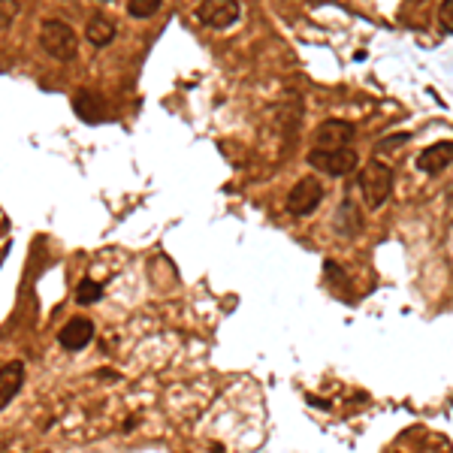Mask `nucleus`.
<instances>
[{
    "label": "nucleus",
    "mask_w": 453,
    "mask_h": 453,
    "mask_svg": "<svg viewBox=\"0 0 453 453\" xmlns=\"http://www.w3.org/2000/svg\"><path fill=\"white\" fill-rule=\"evenodd\" d=\"M91 338H94V323H91L88 317H73V321L58 332L60 347H64V351H73V353L82 351Z\"/></svg>",
    "instance_id": "obj_8"
},
{
    "label": "nucleus",
    "mask_w": 453,
    "mask_h": 453,
    "mask_svg": "<svg viewBox=\"0 0 453 453\" xmlns=\"http://www.w3.org/2000/svg\"><path fill=\"white\" fill-rule=\"evenodd\" d=\"M453 163V142L450 139H441V142H432L429 148H423L417 154V166L429 176H438L444 172L448 166Z\"/></svg>",
    "instance_id": "obj_7"
},
{
    "label": "nucleus",
    "mask_w": 453,
    "mask_h": 453,
    "mask_svg": "<svg viewBox=\"0 0 453 453\" xmlns=\"http://www.w3.org/2000/svg\"><path fill=\"white\" fill-rule=\"evenodd\" d=\"M73 109L82 121H91V124H97V121L106 118V103H103L100 94H94V91H79V94L73 97Z\"/></svg>",
    "instance_id": "obj_12"
},
{
    "label": "nucleus",
    "mask_w": 453,
    "mask_h": 453,
    "mask_svg": "<svg viewBox=\"0 0 453 453\" xmlns=\"http://www.w3.org/2000/svg\"><path fill=\"white\" fill-rule=\"evenodd\" d=\"M393 191V170L381 161H369L360 170V194L369 209H381Z\"/></svg>",
    "instance_id": "obj_2"
},
{
    "label": "nucleus",
    "mask_w": 453,
    "mask_h": 453,
    "mask_svg": "<svg viewBox=\"0 0 453 453\" xmlns=\"http://www.w3.org/2000/svg\"><path fill=\"white\" fill-rule=\"evenodd\" d=\"M353 130L351 121H342V118H329V121H321L312 133V148L317 151H338V148H351Z\"/></svg>",
    "instance_id": "obj_3"
},
{
    "label": "nucleus",
    "mask_w": 453,
    "mask_h": 453,
    "mask_svg": "<svg viewBox=\"0 0 453 453\" xmlns=\"http://www.w3.org/2000/svg\"><path fill=\"white\" fill-rule=\"evenodd\" d=\"M308 405L321 408V411H327V408H332V402H327V399H317V396H308Z\"/></svg>",
    "instance_id": "obj_19"
},
{
    "label": "nucleus",
    "mask_w": 453,
    "mask_h": 453,
    "mask_svg": "<svg viewBox=\"0 0 453 453\" xmlns=\"http://www.w3.org/2000/svg\"><path fill=\"white\" fill-rule=\"evenodd\" d=\"M19 12H21L19 0H0V30H10L12 21L19 19Z\"/></svg>",
    "instance_id": "obj_16"
},
{
    "label": "nucleus",
    "mask_w": 453,
    "mask_h": 453,
    "mask_svg": "<svg viewBox=\"0 0 453 453\" xmlns=\"http://www.w3.org/2000/svg\"><path fill=\"white\" fill-rule=\"evenodd\" d=\"M239 15H242L239 0H202V3L196 6L200 25H206L211 30H224V27L236 25Z\"/></svg>",
    "instance_id": "obj_5"
},
{
    "label": "nucleus",
    "mask_w": 453,
    "mask_h": 453,
    "mask_svg": "<svg viewBox=\"0 0 453 453\" xmlns=\"http://www.w3.org/2000/svg\"><path fill=\"white\" fill-rule=\"evenodd\" d=\"M321 200H323L321 181H317V178H299L297 185L290 187V194H287L284 209L290 211L293 218H308V215H314V211H317Z\"/></svg>",
    "instance_id": "obj_4"
},
{
    "label": "nucleus",
    "mask_w": 453,
    "mask_h": 453,
    "mask_svg": "<svg viewBox=\"0 0 453 453\" xmlns=\"http://www.w3.org/2000/svg\"><path fill=\"white\" fill-rule=\"evenodd\" d=\"M115 36H118L115 21H109L106 15H91L85 21V40L94 45V49H106L109 43H115Z\"/></svg>",
    "instance_id": "obj_11"
},
{
    "label": "nucleus",
    "mask_w": 453,
    "mask_h": 453,
    "mask_svg": "<svg viewBox=\"0 0 453 453\" xmlns=\"http://www.w3.org/2000/svg\"><path fill=\"white\" fill-rule=\"evenodd\" d=\"M100 299H103L100 281H91V278L79 281V287H76V302H79V305H94V302H100Z\"/></svg>",
    "instance_id": "obj_13"
},
{
    "label": "nucleus",
    "mask_w": 453,
    "mask_h": 453,
    "mask_svg": "<svg viewBox=\"0 0 453 453\" xmlns=\"http://www.w3.org/2000/svg\"><path fill=\"white\" fill-rule=\"evenodd\" d=\"M332 230H336L338 236H345V239L357 236V233L362 230V215H360L357 202H353L351 196H345V200L338 202L336 218H332Z\"/></svg>",
    "instance_id": "obj_9"
},
{
    "label": "nucleus",
    "mask_w": 453,
    "mask_h": 453,
    "mask_svg": "<svg viewBox=\"0 0 453 453\" xmlns=\"http://www.w3.org/2000/svg\"><path fill=\"white\" fill-rule=\"evenodd\" d=\"M133 426H136V417H127V423H124V432H133Z\"/></svg>",
    "instance_id": "obj_20"
},
{
    "label": "nucleus",
    "mask_w": 453,
    "mask_h": 453,
    "mask_svg": "<svg viewBox=\"0 0 453 453\" xmlns=\"http://www.w3.org/2000/svg\"><path fill=\"white\" fill-rule=\"evenodd\" d=\"M161 10V0H127V12L130 19H151Z\"/></svg>",
    "instance_id": "obj_14"
},
{
    "label": "nucleus",
    "mask_w": 453,
    "mask_h": 453,
    "mask_svg": "<svg viewBox=\"0 0 453 453\" xmlns=\"http://www.w3.org/2000/svg\"><path fill=\"white\" fill-rule=\"evenodd\" d=\"M40 45L43 51L58 64H70L79 51V36L76 30L60 19H45L40 25Z\"/></svg>",
    "instance_id": "obj_1"
},
{
    "label": "nucleus",
    "mask_w": 453,
    "mask_h": 453,
    "mask_svg": "<svg viewBox=\"0 0 453 453\" xmlns=\"http://www.w3.org/2000/svg\"><path fill=\"white\" fill-rule=\"evenodd\" d=\"M211 453H224V448L221 444H211Z\"/></svg>",
    "instance_id": "obj_21"
},
{
    "label": "nucleus",
    "mask_w": 453,
    "mask_h": 453,
    "mask_svg": "<svg viewBox=\"0 0 453 453\" xmlns=\"http://www.w3.org/2000/svg\"><path fill=\"white\" fill-rule=\"evenodd\" d=\"M438 25H441L444 34H453V0H444L438 6Z\"/></svg>",
    "instance_id": "obj_18"
},
{
    "label": "nucleus",
    "mask_w": 453,
    "mask_h": 453,
    "mask_svg": "<svg viewBox=\"0 0 453 453\" xmlns=\"http://www.w3.org/2000/svg\"><path fill=\"white\" fill-rule=\"evenodd\" d=\"M411 139V133H396V136H387V139H381L375 146V154H387V151L393 148H399V146H405V142Z\"/></svg>",
    "instance_id": "obj_17"
},
{
    "label": "nucleus",
    "mask_w": 453,
    "mask_h": 453,
    "mask_svg": "<svg viewBox=\"0 0 453 453\" xmlns=\"http://www.w3.org/2000/svg\"><path fill=\"white\" fill-rule=\"evenodd\" d=\"M21 384H25V362L21 360H12L0 369V408H6L19 396Z\"/></svg>",
    "instance_id": "obj_10"
},
{
    "label": "nucleus",
    "mask_w": 453,
    "mask_h": 453,
    "mask_svg": "<svg viewBox=\"0 0 453 453\" xmlns=\"http://www.w3.org/2000/svg\"><path fill=\"white\" fill-rule=\"evenodd\" d=\"M308 163L317 172H327V176H347V172L357 170V151L353 148H338V151H308Z\"/></svg>",
    "instance_id": "obj_6"
},
{
    "label": "nucleus",
    "mask_w": 453,
    "mask_h": 453,
    "mask_svg": "<svg viewBox=\"0 0 453 453\" xmlns=\"http://www.w3.org/2000/svg\"><path fill=\"white\" fill-rule=\"evenodd\" d=\"M97 3H109V0H97Z\"/></svg>",
    "instance_id": "obj_22"
},
{
    "label": "nucleus",
    "mask_w": 453,
    "mask_h": 453,
    "mask_svg": "<svg viewBox=\"0 0 453 453\" xmlns=\"http://www.w3.org/2000/svg\"><path fill=\"white\" fill-rule=\"evenodd\" d=\"M323 272H327V281L336 284L338 290H351V278L345 275V269L336 260H323Z\"/></svg>",
    "instance_id": "obj_15"
}]
</instances>
